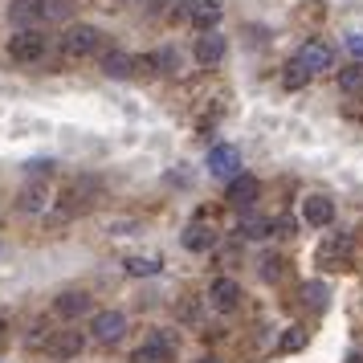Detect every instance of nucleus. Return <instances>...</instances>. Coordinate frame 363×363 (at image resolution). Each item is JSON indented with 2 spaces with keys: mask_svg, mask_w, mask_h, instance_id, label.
<instances>
[{
  "mask_svg": "<svg viewBox=\"0 0 363 363\" xmlns=\"http://www.w3.org/2000/svg\"><path fill=\"white\" fill-rule=\"evenodd\" d=\"M216 245V229L213 225H188L184 229V249H192V253H208V249Z\"/></svg>",
  "mask_w": 363,
  "mask_h": 363,
  "instance_id": "2eb2a0df",
  "label": "nucleus"
},
{
  "mask_svg": "<svg viewBox=\"0 0 363 363\" xmlns=\"http://www.w3.org/2000/svg\"><path fill=\"white\" fill-rule=\"evenodd\" d=\"M192 9H196L192 0H172V9H167V17H172V21H184V17H192Z\"/></svg>",
  "mask_w": 363,
  "mask_h": 363,
  "instance_id": "cd10ccee",
  "label": "nucleus"
},
{
  "mask_svg": "<svg viewBox=\"0 0 363 363\" xmlns=\"http://www.w3.org/2000/svg\"><path fill=\"white\" fill-rule=\"evenodd\" d=\"M192 25H196L200 33H216V25H220V4H216V0H200L196 9H192Z\"/></svg>",
  "mask_w": 363,
  "mask_h": 363,
  "instance_id": "a211bd4d",
  "label": "nucleus"
},
{
  "mask_svg": "<svg viewBox=\"0 0 363 363\" xmlns=\"http://www.w3.org/2000/svg\"><path fill=\"white\" fill-rule=\"evenodd\" d=\"M241 281H233V278H216L213 286H208V306L220 314H233V311H241Z\"/></svg>",
  "mask_w": 363,
  "mask_h": 363,
  "instance_id": "39448f33",
  "label": "nucleus"
},
{
  "mask_svg": "<svg viewBox=\"0 0 363 363\" xmlns=\"http://www.w3.org/2000/svg\"><path fill=\"white\" fill-rule=\"evenodd\" d=\"M135 69H139V62H135L131 53H123V50L102 53V74H106V78H131Z\"/></svg>",
  "mask_w": 363,
  "mask_h": 363,
  "instance_id": "f8f14e48",
  "label": "nucleus"
},
{
  "mask_svg": "<svg viewBox=\"0 0 363 363\" xmlns=\"http://www.w3.org/2000/svg\"><path fill=\"white\" fill-rule=\"evenodd\" d=\"M274 233L278 237H290L294 233V216H274Z\"/></svg>",
  "mask_w": 363,
  "mask_h": 363,
  "instance_id": "7c9ffc66",
  "label": "nucleus"
},
{
  "mask_svg": "<svg viewBox=\"0 0 363 363\" xmlns=\"http://www.w3.org/2000/svg\"><path fill=\"white\" fill-rule=\"evenodd\" d=\"M17 204H21V213H45V204H50L45 184H41V180L25 184V188H21V196H17Z\"/></svg>",
  "mask_w": 363,
  "mask_h": 363,
  "instance_id": "f3484780",
  "label": "nucleus"
},
{
  "mask_svg": "<svg viewBox=\"0 0 363 363\" xmlns=\"http://www.w3.org/2000/svg\"><path fill=\"white\" fill-rule=\"evenodd\" d=\"M29 176H37V180L45 176V180H50V176H53V164H50V160H33V164H29Z\"/></svg>",
  "mask_w": 363,
  "mask_h": 363,
  "instance_id": "c756f323",
  "label": "nucleus"
},
{
  "mask_svg": "<svg viewBox=\"0 0 363 363\" xmlns=\"http://www.w3.org/2000/svg\"><path fill=\"white\" fill-rule=\"evenodd\" d=\"M257 196H262V184L253 180V176H237V180H229V192H225V200H229L233 208H241V213H249L253 204H257Z\"/></svg>",
  "mask_w": 363,
  "mask_h": 363,
  "instance_id": "6e6552de",
  "label": "nucleus"
},
{
  "mask_svg": "<svg viewBox=\"0 0 363 363\" xmlns=\"http://www.w3.org/2000/svg\"><path fill=\"white\" fill-rule=\"evenodd\" d=\"M196 62H200V66H220V62H225V37H220V33H200Z\"/></svg>",
  "mask_w": 363,
  "mask_h": 363,
  "instance_id": "ddd939ff",
  "label": "nucleus"
},
{
  "mask_svg": "<svg viewBox=\"0 0 363 363\" xmlns=\"http://www.w3.org/2000/svg\"><path fill=\"white\" fill-rule=\"evenodd\" d=\"M237 233H241V237H249V241H262V237H269V233H274V220L249 208V213H241V220H237Z\"/></svg>",
  "mask_w": 363,
  "mask_h": 363,
  "instance_id": "4468645a",
  "label": "nucleus"
},
{
  "mask_svg": "<svg viewBox=\"0 0 363 363\" xmlns=\"http://www.w3.org/2000/svg\"><path fill=\"white\" fill-rule=\"evenodd\" d=\"M302 302H306L311 311H323V306H327V286H323V281H306V286H302Z\"/></svg>",
  "mask_w": 363,
  "mask_h": 363,
  "instance_id": "b1692460",
  "label": "nucleus"
},
{
  "mask_svg": "<svg viewBox=\"0 0 363 363\" xmlns=\"http://www.w3.org/2000/svg\"><path fill=\"white\" fill-rule=\"evenodd\" d=\"M9 17L17 21V25H33V21H41V0H13Z\"/></svg>",
  "mask_w": 363,
  "mask_h": 363,
  "instance_id": "6ab92c4d",
  "label": "nucleus"
},
{
  "mask_svg": "<svg viewBox=\"0 0 363 363\" xmlns=\"http://www.w3.org/2000/svg\"><path fill=\"white\" fill-rule=\"evenodd\" d=\"M306 347V327H286V335L278 339V355H294Z\"/></svg>",
  "mask_w": 363,
  "mask_h": 363,
  "instance_id": "aec40b11",
  "label": "nucleus"
},
{
  "mask_svg": "<svg viewBox=\"0 0 363 363\" xmlns=\"http://www.w3.org/2000/svg\"><path fill=\"white\" fill-rule=\"evenodd\" d=\"M151 57H155V74H180V53L172 50V45L167 50H155Z\"/></svg>",
  "mask_w": 363,
  "mask_h": 363,
  "instance_id": "5701e85b",
  "label": "nucleus"
},
{
  "mask_svg": "<svg viewBox=\"0 0 363 363\" xmlns=\"http://www.w3.org/2000/svg\"><path fill=\"white\" fill-rule=\"evenodd\" d=\"M281 274H286V257H278V253L262 257V278H265V281H278Z\"/></svg>",
  "mask_w": 363,
  "mask_h": 363,
  "instance_id": "a878e982",
  "label": "nucleus"
},
{
  "mask_svg": "<svg viewBox=\"0 0 363 363\" xmlns=\"http://www.w3.org/2000/svg\"><path fill=\"white\" fill-rule=\"evenodd\" d=\"M69 17V0H41V21H62Z\"/></svg>",
  "mask_w": 363,
  "mask_h": 363,
  "instance_id": "bb28decb",
  "label": "nucleus"
},
{
  "mask_svg": "<svg viewBox=\"0 0 363 363\" xmlns=\"http://www.w3.org/2000/svg\"><path fill=\"white\" fill-rule=\"evenodd\" d=\"M347 50H351V53H359V57H363V37H351V41H347Z\"/></svg>",
  "mask_w": 363,
  "mask_h": 363,
  "instance_id": "2f4dec72",
  "label": "nucleus"
},
{
  "mask_svg": "<svg viewBox=\"0 0 363 363\" xmlns=\"http://www.w3.org/2000/svg\"><path fill=\"white\" fill-rule=\"evenodd\" d=\"M196 363H216V359H213V355H200V359H196Z\"/></svg>",
  "mask_w": 363,
  "mask_h": 363,
  "instance_id": "72a5a7b5",
  "label": "nucleus"
},
{
  "mask_svg": "<svg viewBox=\"0 0 363 363\" xmlns=\"http://www.w3.org/2000/svg\"><path fill=\"white\" fill-rule=\"evenodd\" d=\"M127 274L151 278V274H160V257H131V262H127Z\"/></svg>",
  "mask_w": 363,
  "mask_h": 363,
  "instance_id": "393cba45",
  "label": "nucleus"
},
{
  "mask_svg": "<svg viewBox=\"0 0 363 363\" xmlns=\"http://www.w3.org/2000/svg\"><path fill=\"white\" fill-rule=\"evenodd\" d=\"M99 45H102V33L94 25H69L66 33H62V50H66L69 57H90Z\"/></svg>",
  "mask_w": 363,
  "mask_h": 363,
  "instance_id": "7ed1b4c3",
  "label": "nucleus"
},
{
  "mask_svg": "<svg viewBox=\"0 0 363 363\" xmlns=\"http://www.w3.org/2000/svg\"><path fill=\"white\" fill-rule=\"evenodd\" d=\"M347 363H363V347H355V351L347 355Z\"/></svg>",
  "mask_w": 363,
  "mask_h": 363,
  "instance_id": "473e14b6",
  "label": "nucleus"
},
{
  "mask_svg": "<svg viewBox=\"0 0 363 363\" xmlns=\"http://www.w3.org/2000/svg\"><path fill=\"white\" fill-rule=\"evenodd\" d=\"M208 172L220 176V180H237V176H241V151L229 147V143L208 147Z\"/></svg>",
  "mask_w": 363,
  "mask_h": 363,
  "instance_id": "423d86ee",
  "label": "nucleus"
},
{
  "mask_svg": "<svg viewBox=\"0 0 363 363\" xmlns=\"http://www.w3.org/2000/svg\"><path fill=\"white\" fill-rule=\"evenodd\" d=\"M339 90H343V94H359L363 90V62L339 69Z\"/></svg>",
  "mask_w": 363,
  "mask_h": 363,
  "instance_id": "412c9836",
  "label": "nucleus"
},
{
  "mask_svg": "<svg viewBox=\"0 0 363 363\" xmlns=\"http://www.w3.org/2000/svg\"><path fill=\"white\" fill-rule=\"evenodd\" d=\"M302 216H306V225H314V229H327L330 220H335V204L327 196H306L302 200Z\"/></svg>",
  "mask_w": 363,
  "mask_h": 363,
  "instance_id": "9b49d317",
  "label": "nucleus"
},
{
  "mask_svg": "<svg viewBox=\"0 0 363 363\" xmlns=\"http://www.w3.org/2000/svg\"><path fill=\"white\" fill-rule=\"evenodd\" d=\"M351 257H355V241H351L347 233L327 237V241L318 245V253H314V262L323 265L327 274H343V269H351Z\"/></svg>",
  "mask_w": 363,
  "mask_h": 363,
  "instance_id": "f257e3e1",
  "label": "nucleus"
},
{
  "mask_svg": "<svg viewBox=\"0 0 363 363\" xmlns=\"http://www.w3.org/2000/svg\"><path fill=\"white\" fill-rule=\"evenodd\" d=\"M281 82H286V90H302V86L311 82V69L302 66V62H286V74H281Z\"/></svg>",
  "mask_w": 363,
  "mask_h": 363,
  "instance_id": "4be33fe9",
  "label": "nucleus"
},
{
  "mask_svg": "<svg viewBox=\"0 0 363 363\" xmlns=\"http://www.w3.org/2000/svg\"><path fill=\"white\" fill-rule=\"evenodd\" d=\"M9 57H13V62H37V57H45V37L37 33V29L13 33L9 37Z\"/></svg>",
  "mask_w": 363,
  "mask_h": 363,
  "instance_id": "20e7f679",
  "label": "nucleus"
},
{
  "mask_svg": "<svg viewBox=\"0 0 363 363\" xmlns=\"http://www.w3.org/2000/svg\"><path fill=\"white\" fill-rule=\"evenodd\" d=\"M82 347H86L82 330H53L45 351H50L53 359H78V355H82Z\"/></svg>",
  "mask_w": 363,
  "mask_h": 363,
  "instance_id": "1a4fd4ad",
  "label": "nucleus"
},
{
  "mask_svg": "<svg viewBox=\"0 0 363 363\" xmlns=\"http://www.w3.org/2000/svg\"><path fill=\"white\" fill-rule=\"evenodd\" d=\"M176 314H180L184 323H196V318H200V306H196V298H184V302H180V311H176Z\"/></svg>",
  "mask_w": 363,
  "mask_h": 363,
  "instance_id": "c85d7f7f",
  "label": "nucleus"
},
{
  "mask_svg": "<svg viewBox=\"0 0 363 363\" xmlns=\"http://www.w3.org/2000/svg\"><path fill=\"white\" fill-rule=\"evenodd\" d=\"M53 311L62 314V318H82V314L90 311V298H86L82 290H66V294H57Z\"/></svg>",
  "mask_w": 363,
  "mask_h": 363,
  "instance_id": "dca6fc26",
  "label": "nucleus"
},
{
  "mask_svg": "<svg viewBox=\"0 0 363 363\" xmlns=\"http://www.w3.org/2000/svg\"><path fill=\"white\" fill-rule=\"evenodd\" d=\"M176 359V335L172 330H151L143 343L135 347V363H172Z\"/></svg>",
  "mask_w": 363,
  "mask_h": 363,
  "instance_id": "f03ea898",
  "label": "nucleus"
},
{
  "mask_svg": "<svg viewBox=\"0 0 363 363\" xmlns=\"http://www.w3.org/2000/svg\"><path fill=\"white\" fill-rule=\"evenodd\" d=\"M294 57H298L306 69H311V74H323V69L335 66V53H330V45H323V41H306V45H302Z\"/></svg>",
  "mask_w": 363,
  "mask_h": 363,
  "instance_id": "9d476101",
  "label": "nucleus"
},
{
  "mask_svg": "<svg viewBox=\"0 0 363 363\" xmlns=\"http://www.w3.org/2000/svg\"><path fill=\"white\" fill-rule=\"evenodd\" d=\"M90 330H94L99 343H118V339L127 335V314L123 311H99L94 323H90Z\"/></svg>",
  "mask_w": 363,
  "mask_h": 363,
  "instance_id": "0eeeda50",
  "label": "nucleus"
}]
</instances>
